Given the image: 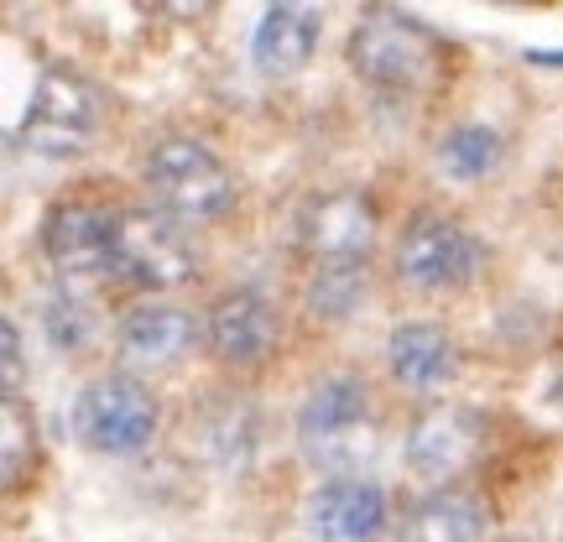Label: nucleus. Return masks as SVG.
Returning a JSON list of instances; mask_svg holds the SVG:
<instances>
[{"mask_svg":"<svg viewBox=\"0 0 563 542\" xmlns=\"http://www.w3.org/2000/svg\"><path fill=\"white\" fill-rule=\"evenodd\" d=\"M350 68L382 89H428L443 79V42L397 5H365L350 26Z\"/></svg>","mask_w":563,"mask_h":542,"instance_id":"1","label":"nucleus"},{"mask_svg":"<svg viewBox=\"0 0 563 542\" xmlns=\"http://www.w3.org/2000/svg\"><path fill=\"white\" fill-rule=\"evenodd\" d=\"M298 443L308 464L334 469L344 480V469H355L376 454V412H371V391L355 376H329L308 391V402L298 412Z\"/></svg>","mask_w":563,"mask_h":542,"instance_id":"2","label":"nucleus"},{"mask_svg":"<svg viewBox=\"0 0 563 542\" xmlns=\"http://www.w3.org/2000/svg\"><path fill=\"white\" fill-rule=\"evenodd\" d=\"M146 193L162 214L173 220H220L224 209L235 203V178L203 141L167 136L146 152Z\"/></svg>","mask_w":563,"mask_h":542,"instance_id":"3","label":"nucleus"},{"mask_svg":"<svg viewBox=\"0 0 563 542\" xmlns=\"http://www.w3.org/2000/svg\"><path fill=\"white\" fill-rule=\"evenodd\" d=\"M95 131H100L95 89L79 74H68L63 63H47L16 121V146L37 152V157H79L95 141Z\"/></svg>","mask_w":563,"mask_h":542,"instance_id":"4","label":"nucleus"},{"mask_svg":"<svg viewBox=\"0 0 563 542\" xmlns=\"http://www.w3.org/2000/svg\"><path fill=\"white\" fill-rule=\"evenodd\" d=\"M74 433L95 454H136L157 433V397L136 376H100L74 402Z\"/></svg>","mask_w":563,"mask_h":542,"instance_id":"5","label":"nucleus"},{"mask_svg":"<svg viewBox=\"0 0 563 542\" xmlns=\"http://www.w3.org/2000/svg\"><path fill=\"white\" fill-rule=\"evenodd\" d=\"M121 214L95 199H63L42 220V251L63 277H115Z\"/></svg>","mask_w":563,"mask_h":542,"instance_id":"6","label":"nucleus"},{"mask_svg":"<svg viewBox=\"0 0 563 542\" xmlns=\"http://www.w3.org/2000/svg\"><path fill=\"white\" fill-rule=\"evenodd\" d=\"M115 277L146 292H167L194 277V245L173 214L157 209H125L121 241H115Z\"/></svg>","mask_w":563,"mask_h":542,"instance_id":"7","label":"nucleus"},{"mask_svg":"<svg viewBox=\"0 0 563 542\" xmlns=\"http://www.w3.org/2000/svg\"><path fill=\"white\" fill-rule=\"evenodd\" d=\"M481 266H485L481 241L449 214H418L402 230V245H397V272L422 292L464 287Z\"/></svg>","mask_w":563,"mask_h":542,"instance_id":"8","label":"nucleus"},{"mask_svg":"<svg viewBox=\"0 0 563 542\" xmlns=\"http://www.w3.org/2000/svg\"><path fill=\"white\" fill-rule=\"evenodd\" d=\"M298 245L319 266H350L365 262V251L376 245V203L355 193V188H334V193H313L298 209L292 224Z\"/></svg>","mask_w":563,"mask_h":542,"instance_id":"9","label":"nucleus"},{"mask_svg":"<svg viewBox=\"0 0 563 542\" xmlns=\"http://www.w3.org/2000/svg\"><path fill=\"white\" fill-rule=\"evenodd\" d=\"M485 449V418L464 402L428 407L412 428H407V469L422 480H454Z\"/></svg>","mask_w":563,"mask_h":542,"instance_id":"10","label":"nucleus"},{"mask_svg":"<svg viewBox=\"0 0 563 542\" xmlns=\"http://www.w3.org/2000/svg\"><path fill=\"white\" fill-rule=\"evenodd\" d=\"M209 350L224 365H262L277 350V308L251 287L224 292L209 308Z\"/></svg>","mask_w":563,"mask_h":542,"instance_id":"11","label":"nucleus"},{"mask_svg":"<svg viewBox=\"0 0 563 542\" xmlns=\"http://www.w3.org/2000/svg\"><path fill=\"white\" fill-rule=\"evenodd\" d=\"M313 538L319 542H376L386 527V496L371 480H329L313 496Z\"/></svg>","mask_w":563,"mask_h":542,"instance_id":"12","label":"nucleus"},{"mask_svg":"<svg viewBox=\"0 0 563 542\" xmlns=\"http://www.w3.org/2000/svg\"><path fill=\"white\" fill-rule=\"evenodd\" d=\"M319 26L323 16L313 5H272L262 16V26L251 32V63L262 68V74H298L308 68L313 58V47H319Z\"/></svg>","mask_w":563,"mask_h":542,"instance_id":"13","label":"nucleus"},{"mask_svg":"<svg viewBox=\"0 0 563 542\" xmlns=\"http://www.w3.org/2000/svg\"><path fill=\"white\" fill-rule=\"evenodd\" d=\"M194 344V313L173 302H136L121 319V350L136 365H173Z\"/></svg>","mask_w":563,"mask_h":542,"instance_id":"14","label":"nucleus"},{"mask_svg":"<svg viewBox=\"0 0 563 542\" xmlns=\"http://www.w3.org/2000/svg\"><path fill=\"white\" fill-rule=\"evenodd\" d=\"M386 365H391V376L412 391H433L454 376V340L433 329V323H402V329H391V340H386Z\"/></svg>","mask_w":563,"mask_h":542,"instance_id":"15","label":"nucleus"},{"mask_svg":"<svg viewBox=\"0 0 563 542\" xmlns=\"http://www.w3.org/2000/svg\"><path fill=\"white\" fill-rule=\"evenodd\" d=\"M485 532V506L464 490L422 496L402 522V542H475Z\"/></svg>","mask_w":563,"mask_h":542,"instance_id":"16","label":"nucleus"},{"mask_svg":"<svg viewBox=\"0 0 563 542\" xmlns=\"http://www.w3.org/2000/svg\"><path fill=\"white\" fill-rule=\"evenodd\" d=\"M439 167L460 182L490 178V173L501 167V136H496L490 125H475V121L454 125V131L439 141Z\"/></svg>","mask_w":563,"mask_h":542,"instance_id":"17","label":"nucleus"},{"mask_svg":"<svg viewBox=\"0 0 563 542\" xmlns=\"http://www.w3.org/2000/svg\"><path fill=\"white\" fill-rule=\"evenodd\" d=\"M365 298V266L350 262V266H319L313 281H308V308L319 319H344L355 302Z\"/></svg>","mask_w":563,"mask_h":542,"instance_id":"18","label":"nucleus"},{"mask_svg":"<svg viewBox=\"0 0 563 542\" xmlns=\"http://www.w3.org/2000/svg\"><path fill=\"white\" fill-rule=\"evenodd\" d=\"M5 490H16L26 464L37 454V433H32V418L21 412V397H5Z\"/></svg>","mask_w":563,"mask_h":542,"instance_id":"19","label":"nucleus"},{"mask_svg":"<svg viewBox=\"0 0 563 542\" xmlns=\"http://www.w3.org/2000/svg\"><path fill=\"white\" fill-rule=\"evenodd\" d=\"M42 329H47V340L58 344V350H79L89 340V313H84V302L58 292V298H47V308H42Z\"/></svg>","mask_w":563,"mask_h":542,"instance_id":"20","label":"nucleus"},{"mask_svg":"<svg viewBox=\"0 0 563 542\" xmlns=\"http://www.w3.org/2000/svg\"><path fill=\"white\" fill-rule=\"evenodd\" d=\"M0 340H5V397H16V386H21V334H16V319L0 323Z\"/></svg>","mask_w":563,"mask_h":542,"instance_id":"21","label":"nucleus"},{"mask_svg":"<svg viewBox=\"0 0 563 542\" xmlns=\"http://www.w3.org/2000/svg\"><path fill=\"white\" fill-rule=\"evenodd\" d=\"M532 63H553V68H563V53L559 47H538V53H527Z\"/></svg>","mask_w":563,"mask_h":542,"instance_id":"22","label":"nucleus"},{"mask_svg":"<svg viewBox=\"0 0 563 542\" xmlns=\"http://www.w3.org/2000/svg\"><path fill=\"white\" fill-rule=\"evenodd\" d=\"M553 402H559V412H563V376L553 381Z\"/></svg>","mask_w":563,"mask_h":542,"instance_id":"23","label":"nucleus"}]
</instances>
